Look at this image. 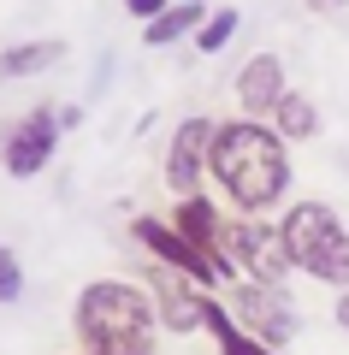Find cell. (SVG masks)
Wrapping results in <instances>:
<instances>
[{
    "label": "cell",
    "instance_id": "cell-5",
    "mask_svg": "<svg viewBox=\"0 0 349 355\" xmlns=\"http://www.w3.org/2000/svg\"><path fill=\"white\" fill-rule=\"evenodd\" d=\"M231 314H237V326L249 331V338H261L266 349H284L290 338L302 331V314L296 302H290L284 284H231Z\"/></svg>",
    "mask_w": 349,
    "mask_h": 355
},
{
    "label": "cell",
    "instance_id": "cell-19",
    "mask_svg": "<svg viewBox=\"0 0 349 355\" xmlns=\"http://www.w3.org/2000/svg\"><path fill=\"white\" fill-rule=\"evenodd\" d=\"M308 12H320V18H332V12H349V0H308Z\"/></svg>",
    "mask_w": 349,
    "mask_h": 355
},
{
    "label": "cell",
    "instance_id": "cell-7",
    "mask_svg": "<svg viewBox=\"0 0 349 355\" xmlns=\"http://www.w3.org/2000/svg\"><path fill=\"white\" fill-rule=\"evenodd\" d=\"M148 291H154V308H160V326L172 338H189V331H207V291L196 279H184L178 266L154 261L148 266Z\"/></svg>",
    "mask_w": 349,
    "mask_h": 355
},
{
    "label": "cell",
    "instance_id": "cell-13",
    "mask_svg": "<svg viewBox=\"0 0 349 355\" xmlns=\"http://www.w3.org/2000/svg\"><path fill=\"white\" fill-rule=\"evenodd\" d=\"M201 18H207V6H201V0H178V6H166L160 18H148V24H142V42H148V48H172V42L196 36Z\"/></svg>",
    "mask_w": 349,
    "mask_h": 355
},
{
    "label": "cell",
    "instance_id": "cell-1",
    "mask_svg": "<svg viewBox=\"0 0 349 355\" xmlns=\"http://www.w3.org/2000/svg\"><path fill=\"white\" fill-rule=\"evenodd\" d=\"M207 178L237 214H266L290 196V142L266 119H225L213 130Z\"/></svg>",
    "mask_w": 349,
    "mask_h": 355
},
{
    "label": "cell",
    "instance_id": "cell-12",
    "mask_svg": "<svg viewBox=\"0 0 349 355\" xmlns=\"http://www.w3.org/2000/svg\"><path fill=\"white\" fill-rule=\"evenodd\" d=\"M53 65H65V42H18V48L0 53V77H6V83L42 77V71H53Z\"/></svg>",
    "mask_w": 349,
    "mask_h": 355
},
{
    "label": "cell",
    "instance_id": "cell-17",
    "mask_svg": "<svg viewBox=\"0 0 349 355\" xmlns=\"http://www.w3.org/2000/svg\"><path fill=\"white\" fill-rule=\"evenodd\" d=\"M18 291H24V266L12 249H0V302H18Z\"/></svg>",
    "mask_w": 349,
    "mask_h": 355
},
{
    "label": "cell",
    "instance_id": "cell-10",
    "mask_svg": "<svg viewBox=\"0 0 349 355\" xmlns=\"http://www.w3.org/2000/svg\"><path fill=\"white\" fill-rule=\"evenodd\" d=\"M284 95H290L284 60H278V53H249L243 71H237V107H243V119H273Z\"/></svg>",
    "mask_w": 349,
    "mask_h": 355
},
{
    "label": "cell",
    "instance_id": "cell-9",
    "mask_svg": "<svg viewBox=\"0 0 349 355\" xmlns=\"http://www.w3.org/2000/svg\"><path fill=\"white\" fill-rule=\"evenodd\" d=\"M213 130H219V119H207V113H189L184 125L172 130V142H166V190L172 196H196L201 190L207 154H213Z\"/></svg>",
    "mask_w": 349,
    "mask_h": 355
},
{
    "label": "cell",
    "instance_id": "cell-6",
    "mask_svg": "<svg viewBox=\"0 0 349 355\" xmlns=\"http://www.w3.org/2000/svg\"><path fill=\"white\" fill-rule=\"evenodd\" d=\"M130 237L142 243V249L154 254V261H166V266H178V272H184V279H196L201 291H213V284H231V272H225V266H213L207 254L196 249V243L184 237V231L172 225V219H130Z\"/></svg>",
    "mask_w": 349,
    "mask_h": 355
},
{
    "label": "cell",
    "instance_id": "cell-15",
    "mask_svg": "<svg viewBox=\"0 0 349 355\" xmlns=\"http://www.w3.org/2000/svg\"><path fill=\"white\" fill-rule=\"evenodd\" d=\"M266 125H273L284 142H314V137H320V107H314L308 95H296V89H290V95L278 101V113L266 119Z\"/></svg>",
    "mask_w": 349,
    "mask_h": 355
},
{
    "label": "cell",
    "instance_id": "cell-11",
    "mask_svg": "<svg viewBox=\"0 0 349 355\" xmlns=\"http://www.w3.org/2000/svg\"><path fill=\"white\" fill-rule=\"evenodd\" d=\"M172 225L184 231L189 243H196L201 254H207L213 266H225V272H231V284H237V266L225 261V219H219V207L207 202V196H178V207H172Z\"/></svg>",
    "mask_w": 349,
    "mask_h": 355
},
{
    "label": "cell",
    "instance_id": "cell-8",
    "mask_svg": "<svg viewBox=\"0 0 349 355\" xmlns=\"http://www.w3.org/2000/svg\"><path fill=\"white\" fill-rule=\"evenodd\" d=\"M60 107H36L30 119H18L12 130H6V142H0V166H6V178H36L42 166L53 160V148H60Z\"/></svg>",
    "mask_w": 349,
    "mask_h": 355
},
{
    "label": "cell",
    "instance_id": "cell-20",
    "mask_svg": "<svg viewBox=\"0 0 349 355\" xmlns=\"http://www.w3.org/2000/svg\"><path fill=\"white\" fill-rule=\"evenodd\" d=\"M337 326H343V331H349V291H343V296H337Z\"/></svg>",
    "mask_w": 349,
    "mask_h": 355
},
{
    "label": "cell",
    "instance_id": "cell-14",
    "mask_svg": "<svg viewBox=\"0 0 349 355\" xmlns=\"http://www.w3.org/2000/svg\"><path fill=\"white\" fill-rule=\"evenodd\" d=\"M207 331L219 338V355H284V349H266L261 338H249V331L237 326V314L219 308V296H207Z\"/></svg>",
    "mask_w": 349,
    "mask_h": 355
},
{
    "label": "cell",
    "instance_id": "cell-21",
    "mask_svg": "<svg viewBox=\"0 0 349 355\" xmlns=\"http://www.w3.org/2000/svg\"><path fill=\"white\" fill-rule=\"evenodd\" d=\"M0 249H6V243H0Z\"/></svg>",
    "mask_w": 349,
    "mask_h": 355
},
{
    "label": "cell",
    "instance_id": "cell-4",
    "mask_svg": "<svg viewBox=\"0 0 349 355\" xmlns=\"http://www.w3.org/2000/svg\"><path fill=\"white\" fill-rule=\"evenodd\" d=\"M225 261L249 272L255 284H284L296 266H290V249H284V231L278 225H261V214H243V219H225Z\"/></svg>",
    "mask_w": 349,
    "mask_h": 355
},
{
    "label": "cell",
    "instance_id": "cell-2",
    "mask_svg": "<svg viewBox=\"0 0 349 355\" xmlns=\"http://www.w3.org/2000/svg\"><path fill=\"white\" fill-rule=\"evenodd\" d=\"M71 326L77 343L89 355H154L160 343V308H154L148 284H130V279H95L77 291L71 308Z\"/></svg>",
    "mask_w": 349,
    "mask_h": 355
},
{
    "label": "cell",
    "instance_id": "cell-18",
    "mask_svg": "<svg viewBox=\"0 0 349 355\" xmlns=\"http://www.w3.org/2000/svg\"><path fill=\"white\" fill-rule=\"evenodd\" d=\"M166 6H172V0H125V12H130V18H160Z\"/></svg>",
    "mask_w": 349,
    "mask_h": 355
},
{
    "label": "cell",
    "instance_id": "cell-16",
    "mask_svg": "<svg viewBox=\"0 0 349 355\" xmlns=\"http://www.w3.org/2000/svg\"><path fill=\"white\" fill-rule=\"evenodd\" d=\"M237 24H243V18L231 12V6H219V12H207V18H201V30H196V48H201V53H219L225 42L237 36Z\"/></svg>",
    "mask_w": 349,
    "mask_h": 355
},
{
    "label": "cell",
    "instance_id": "cell-3",
    "mask_svg": "<svg viewBox=\"0 0 349 355\" xmlns=\"http://www.w3.org/2000/svg\"><path fill=\"white\" fill-rule=\"evenodd\" d=\"M278 231H284L290 266H296L302 279L332 284V291H349V231H343V219H337V207L296 202V207H284Z\"/></svg>",
    "mask_w": 349,
    "mask_h": 355
}]
</instances>
